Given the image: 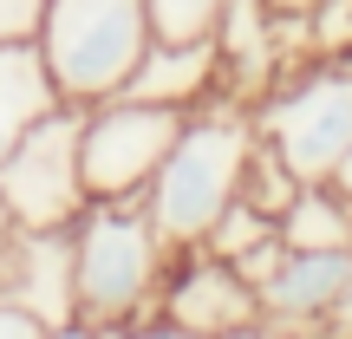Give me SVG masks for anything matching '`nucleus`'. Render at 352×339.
<instances>
[{
    "mask_svg": "<svg viewBox=\"0 0 352 339\" xmlns=\"http://www.w3.org/2000/svg\"><path fill=\"white\" fill-rule=\"evenodd\" d=\"M254 333H320L352 300V248H287V261L261 281Z\"/></svg>",
    "mask_w": 352,
    "mask_h": 339,
    "instance_id": "nucleus-8",
    "label": "nucleus"
},
{
    "mask_svg": "<svg viewBox=\"0 0 352 339\" xmlns=\"http://www.w3.org/2000/svg\"><path fill=\"white\" fill-rule=\"evenodd\" d=\"M59 85L46 72L39 39H0V157L26 138L46 111H59Z\"/></svg>",
    "mask_w": 352,
    "mask_h": 339,
    "instance_id": "nucleus-10",
    "label": "nucleus"
},
{
    "mask_svg": "<svg viewBox=\"0 0 352 339\" xmlns=\"http://www.w3.org/2000/svg\"><path fill=\"white\" fill-rule=\"evenodd\" d=\"M267 7H274V13H314L320 0H267Z\"/></svg>",
    "mask_w": 352,
    "mask_h": 339,
    "instance_id": "nucleus-19",
    "label": "nucleus"
},
{
    "mask_svg": "<svg viewBox=\"0 0 352 339\" xmlns=\"http://www.w3.org/2000/svg\"><path fill=\"white\" fill-rule=\"evenodd\" d=\"M333 183H340V189H346V196H352V151L340 157V170H333Z\"/></svg>",
    "mask_w": 352,
    "mask_h": 339,
    "instance_id": "nucleus-20",
    "label": "nucleus"
},
{
    "mask_svg": "<svg viewBox=\"0 0 352 339\" xmlns=\"http://www.w3.org/2000/svg\"><path fill=\"white\" fill-rule=\"evenodd\" d=\"M307 39L314 59H352V0H320L307 13Z\"/></svg>",
    "mask_w": 352,
    "mask_h": 339,
    "instance_id": "nucleus-15",
    "label": "nucleus"
},
{
    "mask_svg": "<svg viewBox=\"0 0 352 339\" xmlns=\"http://www.w3.org/2000/svg\"><path fill=\"white\" fill-rule=\"evenodd\" d=\"M46 333V320L33 314V307H20V300H0V339H39Z\"/></svg>",
    "mask_w": 352,
    "mask_h": 339,
    "instance_id": "nucleus-18",
    "label": "nucleus"
},
{
    "mask_svg": "<svg viewBox=\"0 0 352 339\" xmlns=\"http://www.w3.org/2000/svg\"><path fill=\"white\" fill-rule=\"evenodd\" d=\"M7 228H13V215H7V202H0V235H7Z\"/></svg>",
    "mask_w": 352,
    "mask_h": 339,
    "instance_id": "nucleus-21",
    "label": "nucleus"
},
{
    "mask_svg": "<svg viewBox=\"0 0 352 339\" xmlns=\"http://www.w3.org/2000/svg\"><path fill=\"white\" fill-rule=\"evenodd\" d=\"M157 307H164L183 333H254L261 327V294L209 248L170 254Z\"/></svg>",
    "mask_w": 352,
    "mask_h": 339,
    "instance_id": "nucleus-7",
    "label": "nucleus"
},
{
    "mask_svg": "<svg viewBox=\"0 0 352 339\" xmlns=\"http://www.w3.org/2000/svg\"><path fill=\"white\" fill-rule=\"evenodd\" d=\"M254 144V105L235 98H202L196 111L183 118L170 157L157 164V176L144 183V209H151V228L170 254H189L209 241L215 215L235 202L241 189V164H248Z\"/></svg>",
    "mask_w": 352,
    "mask_h": 339,
    "instance_id": "nucleus-1",
    "label": "nucleus"
},
{
    "mask_svg": "<svg viewBox=\"0 0 352 339\" xmlns=\"http://www.w3.org/2000/svg\"><path fill=\"white\" fill-rule=\"evenodd\" d=\"M46 0H0V39H33Z\"/></svg>",
    "mask_w": 352,
    "mask_h": 339,
    "instance_id": "nucleus-17",
    "label": "nucleus"
},
{
    "mask_svg": "<svg viewBox=\"0 0 352 339\" xmlns=\"http://www.w3.org/2000/svg\"><path fill=\"white\" fill-rule=\"evenodd\" d=\"M261 235H274V215L235 196L222 215H215V228H209V241H202V248H209V254H222V261H235V254L248 248V241H261Z\"/></svg>",
    "mask_w": 352,
    "mask_h": 339,
    "instance_id": "nucleus-14",
    "label": "nucleus"
},
{
    "mask_svg": "<svg viewBox=\"0 0 352 339\" xmlns=\"http://www.w3.org/2000/svg\"><path fill=\"white\" fill-rule=\"evenodd\" d=\"M189 111L170 105H144V98H111L85 105V131H78V176H85V196H144V183L157 176V164L170 157L176 131Z\"/></svg>",
    "mask_w": 352,
    "mask_h": 339,
    "instance_id": "nucleus-6",
    "label": "nucleus"
},
{
    "mask_svg": "<svg viewBox=\"0 0 352 339\" xmlns=\"http://www.w3.org/2000/svg\"><path fill=\"white\" fill-rule=\"evenodd\" d=\"M170 248L157 241L144 196L85 202L72 222V333H131L144 307H157Z\"/></svg>",
    "mask_w": 352,
    "mask_h": 339,
    "instance_id": "nucleus-2",
    "label": "nucleus"
},
{
    "mask_svg": "<svg viewBox=\"0 0 352 339\" xmlns=\"http://www.w3.org/2000/svg\"><path fill=\"white\" fill-rule=\"evenodd\" d=\"M157 39H215L228 0H144Z\"/></svg>",
    "mask_w": 352,
    "mask_h": 339,
    "instance_id": "nucleus-13",
    "label": "nucleus"
},
{
    "mask_svg": "<svg viewBox=\"0 0 352 339\" xmlns=\"http://www.w3.org/2000/svg\"><path fill=\"white\" fill-rule=\"evenodd\" d=\"M78 131H85V105H59L46 111L7 157H0V202H7L13 228H72L85 215V176H78Z\"/></svg>",
    "mask_w": 352,
    "mask_h": 339,
    "instance_id": "nucleus-5",
    "label": "nucleus"
},
{
    "mask_svg": "<svg viewBox=\"0 0 352 339\" xmlns=\"http://www.w3.org/2000/svg\"><path fill=\"white\" fill-rule=\"evenodd\" d=\"M254 131L287 157L300 183H333L352 151V59H307L267 85L254 105Z\"/></svg>",
    "mask_w": 352,
    "mask_h": 339,
    "instance_id": "nucleus-4",
    "label": "nucleus"
},
{
    "mask_svg": "<svg viewBox=\"0 0 352 339\" xmlns=\"http://www.w3.org/2000/svg\"><path fill=\"white\" fill-rule=\"evenodd\" d=\"M280 261H287V241H280V228H274V235H261V241H248V248H241V254H235V261H228V267H235V274L248 281V287H261V281L274 274Z\"/></svg>",
    "mask_w": 352,
    "mask_h": 339,
    "instance_id": "nucleus-16",
    "label": "nucleus"
},
{
    "mask_svg": "<svg viewBox=\"0 0 352 339\" xmlns=\"http://www.w3.org/2000/svg\"><path fill=\"white\" fill-rule=\"evenodd\" d=\"M274 228L287 248H352V196L340 183H300Z\"/></svg>",
    "mask_w": 352,
    "mask_h": 339,
    "instance_id": "nucleus-11",
    "label": "nucleus"
},
{
    "mask_svg": "<svg viewBox=\"0 0 352 339\" xmlns=\"http://www.w3.org/2000/svg\"><path fill=\"white\" fill-rule=\"evenodd\" d=\"M39 52L65 105H98L124 91L151 46V7L144 0H46L39 13Z\"/></svg>",
    "mask_w": 352,
    "mask_h": 339,
    "instance_id": "nucleus-3",
    "label": "nucleus"
},
{
    "mask_svg": "<svg viewBox=\"0 0 352 339\" xmlns=\"http://www.w3.org/2000/svg\"><path fill=\"white\" fill-rule=\"evenodd\" d=\"M294 189H300V176L287 170V157L274 151V144L254 131V144H248V164H241V189L235 196L241 202H254V209H267V215H280L294 202Z\"/></svg>",
    "mask_w": 352,
    "mask_h": 339,
    "instance_id": "nucleus-12",
    "label": "nucleus"
},
{
    "mask_svg": "<svg viewBox=\"0 0 352 339\" xmlns=\"http://www.w3.org/2000/svg\"><path fill=\"white\" fill-rule=\"evenodd\" d=\"M215 91H222V52H215V39H151L138 72L124 78V98L170 105V111H196Z\"/></svg>",
    "mask_w": 352,
    "mask_h": 339,
    "instance_id": "nucleus-9",
    "label": "nucleus"
}]
</instances>
